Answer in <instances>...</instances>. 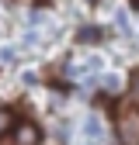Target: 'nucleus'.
<instances>
[{"mask_svg":"<svg viewBox=\"0 0 139 145\" xmlns=\"http://www.w3.org/2000/svg\"><path fill=\"white\" fill-rule=\"evenodd\" d=\"M115 131L122 145H139V107H122Z\"/></svg>","mask_w":139,"mask_h":145,"instance_id":"1","label":"nucleus"},{"mask_svg":"<svg viewBox=\"0 0 139 145\" xmlns=\"http://www.w3.org/2000/svg\"><path fill=\"white\" fill-rule=\"evenodd\" d=\"M38 142H42V128H38V124L21 121L14 128V145H38Z\"/></svg>","mask_w":139,"mask_h":145,"instance_id":"2","label":"nucleus"},{"mask_svg":"<svg viewBox=\"0 0 139 145\" xmlns=\"http://www.w3.org/2000/svg\"><path fill=\"white\" fill-rule=\"evenodd\" d=\"M11 128H14V114L7 111V107H0V138H4Z\"/></svg>","mask_w":139,"mask_h":145,"instance_id":"3","label":"nucleus"},{"mask_svg":"<svg viewBox=\"0 0 139 145\" xmlns=\"http://www.w3.org/2000/svg\"><path fill=\"white\" fill-rule=\"evenodd\" d=\"M83 135H87V138H101V121H97V118H87Z\"/></svg>","mask_w":139,"mask_h":145,"instance_id":"4","label":"nucleus"},{"mask_svg":"<svg viewBox=\"0 0 139 145\" xmlns=\"http://www.w3.org/2000/svg\"><path fill=\"white\" fill-rule=\"evenodd\" d=\"M80 42H101V28H83L80 31Z\"/></svg>","mask_w":139,"mask_h":145,"instance_id":"5","label":"nucleus"}]
</instances>
